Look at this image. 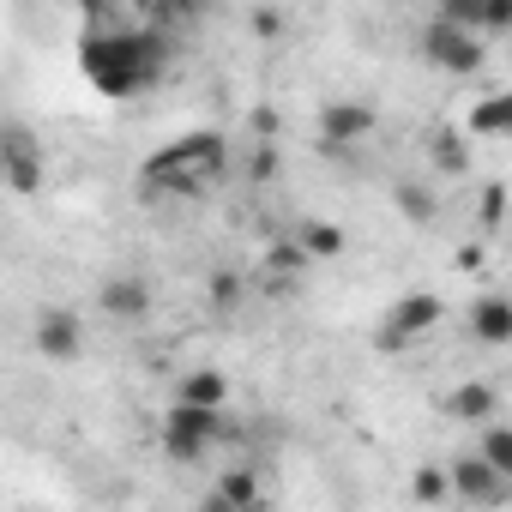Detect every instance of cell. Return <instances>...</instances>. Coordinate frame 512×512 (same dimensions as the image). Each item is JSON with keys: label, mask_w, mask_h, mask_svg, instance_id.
Segmentation results:
<instances>
[{"label": "cell", "mask_w": 512, "mask_h": 512, "mask_svg": "<svg viewBox=\"0 0 512 512\" xmlns=\"http://www.w3.org/2000/svg\"><path fill=\"white\" fill-rule=\"evenodd\" d=\"M428 151L440 157V169H446V175H464V169H470V151H464V133H452V127H440V133H428Z\"/></svg>", "instance_id": "cell-17"}, {"label": "cell", "mask_w": 512, "mask_h": 512, "mask_svg": "<svg viewBox=\"0 0 512 512\" xmlns=\"http://www.w3.org/2000/svg\"><path fill=\"white\" fill-rule=\"evenodd\" d=\"M398 199H404V211H410V217H428V199H422V187H398Z\"/></svg>", "instance_id": "cell-22"}, {"label": "cell", "mask_w": 512, "mask_h": 512, "mask_svg": "<svg viewBox=\"0 0 512 512\" xmlns=\"http://www.w3.org/2000/svg\"><path fill=\"white\" fill-rule=\"evenodd\" d=\"M422 55L440 67V73H476L482 67V37H470L464 25H452L446 13L422 31Z\"/></svg>", "instance_id": "cell-5"}, {"label": "cell", "mask_w": 512, "mask_h": 512, "mask_svg": "<svg viewBox=\"0 0 512 512\" xmlns=\"http://www.w3.org/2000/svg\"><path fill=\"white\" fill-rule=\"evenodd\" d=\"M470 133L476 139H506L512 133V91H494L470 109Z\"/></svg>", "instance_id": "cell-12"}, {"label": "cell", "mask_w": 512, "mask_h": 512, "mask_svg": "<svg viewBox=\"0 0 512 512\" xmlns=\"http://www.w3.org/2000/svg\"><path fill=\"white\" fill-rule=\"evenodd\" d=\"M199 512H247V506H235V500H223V494H217V488H211V494H205V500H199Z\"/></svg>", "instance_id": "cell-23"}, {"label": "cell", "mask_w": 512, "mask_h": 512, "mask_svg": "<svg viewBox=\"0 0 512 512\" xmlns=\"http://www.w3.org/2000/svg\"><path fill=\"white\" fill-rule=\"evenodd\" d=\"M296 247L308 253V260H338V253H344V229L314 217V223H302V229H296Z\"/></svg>", "instance_id": "cell-14"}, {"label": "cell", "mask_w": 512, "mask_h": 512, "mask_svg": "<svg viewBox=\"0 0 512 512\" xmlns=\"http://www.w3.org/2000/svg\"><path fill=\"white\" fill-rule=\"evenodd\" d=\"M247 512H272V506H266V500H260V506H247Z\"/></svg>", "instance_id": "cell-24"}, {"label": "cell", "mask_w": 512, "mask_h": 512, "mask_svg": "<svg viewBox=\"0 0 512 512\" xmlns=\"http://www.w3.org/2000/svg\"><path fill=\"white\" fill-rule=\"evenodd\" d=\"M482 458L512 482V428H506V422H488V428H482Z\"/></svg>", "instance_id": "cell-18"}, {"label": "cell", "mask_w": 512, "mask_h": 512, "mask_svg": "<svg viewBox=\"0 0 512 512\" xmlns=\"http://www.w3.org/2000/svg\"><path fill=\"white\" fill-rule=\"evenodd\" d=\"M229 398V386H223V374L217 368H193L187 380H181V404H199V410H217Z\"/></svg>", "instance_id": "cell-15"}, {"label": "cell", "mask_w": 512, "mask_h": 512, "mask_svg": "<svg viewBox=\"0 0 512 512\" xmlns=\"http://www.w3.org/2000/svg\"><path fill=\"white\" fill-rule=\"evenodd\" d=\"M0 163H7V187H13V193H37L43 163H37V145H31V133H25L19 121L0 127Z\"/></svg>", "instance_id": "cell-6"}, {"label": "cell", "mask_w": 512, "mask_h": 512, "mask_svg": "<svg viewBox=\"0 0 512 512\" xmlns=\"http://www.w3.org/2000/svg\"><path fill=\"white\" fill-rule=\"evenodd\" d=\"M37 350L43 356H79V320L73 314H43L37 320Z\"/></svg>", "instance_id": "cell-13"}, {"label": "cell", "mask_w": 512, "mask_h": 512, "mask_svg": "<svg viewBox=\"0 0 512 512\" xmlns=\"http://www.w3.org/2000/svg\"><path fill=\"white\" fill-rule=\"evenodd\" d=\"M410 494H416L422 506H428V500H446V494H452V470H440V464H416Z\"/></svg>", "instance_id": "cell-19"}, {"label": "cell", "mask_w": 512, "mask_h": 512, "mask_svg": "<svg viewBox=\"0 0 512 512\" xmlns=\"http://www.w3.org/2000/svg\"><path fill=\"white\" fill-rule=\"evenodd\" d=\"M452 25H464L470 37H488V31H512V0H452L446 7Z\"/></svg>", "instance_id": "cell-7"}, {"label": "cell", "mask_w": 512, "mask_h": 512, "mask_svg": "<svg viewBox=\"0 0 512 512\" xmlns=\"http://www.w3.org/2000/svg\"><path fill=\"white\" fill-rule=\"evenodd\" d=\"M97 31L79 37V73L103 97H133L163 79L169 67V37L157 25H115L109 13H91Z\"/></svg>", "instance_id": "cell-1"}, {"label": "cell", "mask_w": 512, "mask_h": 512, "mask_svg": "<svg viewBox=\"0 0 512 512\" xmlns=\"http://www.w3.org/2000/svg\"><path fill=\"white\" fill-rule=\"evenodd\" d=\"M97 302H103V314H115V320H145V314H151V290H145L139 278H109V284L97 290Z\"/></svg>", "instance_id": "cell-11"}, {"label": "cell", "mask_w": 512, "mask_h": 512, "mask_svg": "<svg viewBox=\"0 0 512 512\" xmlns=\"http://www.w3.org/2000/svg\"><path fill=\"white\" fill-rule=\"evenodd\" d=\"M440 296L434 290H404L392 308H386V320H380V350H404V344H416V338H428L434 326H440Z\"/></svg>", "instance_id": "cell-4"}, {"label": "cell", "mask_w": 512, "mask_h": 512, "mask_svg": "<svg viewBox=\"0 0 512 512\" xmlns=\"http://www.w3.org/2000/svg\"><path fill=\"white\" fill-rule=\"evenodd\" d=\"M217 434H223L217 410H199V404H181V398H175V404H169V416H163V452H169L175 464L205 458Z\"/></svg>", "instance_id": "cell-3"}, {"label": "cell", "mask_w": 512, "mask_h": 512, "mask_svg": "<svg viewBox=\"0 0 512 512\" xmlns=\"http://www.w3.org/2000/svg\"><path fill=\"white\" fill-rule=\"evenodd\" d=\"M223 163H229L223 133H181V139H169L163 151L145 157L139 181L157 187V193H199V187H211L223 175Z\"/></svg>", "instance_id": "cell-2"}, {"label": "cell", "mask_w": 512, "mask_h": 512, "mask_svg": "<svg viewBox=\"0 0 512 512\" xmlns=\"http://www.w3.org/2000/svg\"><path fill=\"white\" fill-rule=\"evenodd\" d=\"M470 338L476 344H512V302L506 296H476L470 302Z\"/></svg>", "instance_id": "cell-10"}, {"label": "cell", "mask_w": 512, "mask_h": 512, "mask_svg": "<svg viewBox=\"0 0 512 512\" xmlns=\"http://www.w3.org/2000/svg\"><path fill=\"white\" fill-rule=\"evenodd\" d=\"M211 302H217V308H229V302H235V278H229V272H217V278H211Z\"/></svg>", "instance_id": "cell-21"}, {"label": "cell", "mask_w": 512, "mask_h": 512, "mask_svg": "<svg viewBox=\"0 0 512 512\" xmlns=\"http://www.w3.org/2000/svg\"><path fill=\"white\" fill-rule=\"evenodd\" d=\"M500 482H506V476H500L482 452H464V458L452 464V494H458V500H494Z\"/></svg>", "instance_id": "cell-8"}, {"label": "cell", "mask_w": 512, "mask_h": 512, "mask_svg": "<svg viewBox=\"0 0 512 512\" xmlns=\"http://www.w3.org/2000/svg\"><path fill=\"white\" fill-rule=\"evenodd\" d=\"M446 410H452L458 422H488V416H494V392H488L482 380H470V386H458V392L446 398Z\"/></svg>", "instance_id": "cell-16"}, {"label": "cell", "mask_w": 512, "mask_h": 512, "mask_svg": "<svg viewBox=\"0 0 512 512\" xmlns=\"http://www.w3.org/2000/svg\"><path fill=\"white\" fill-rule=\"evenodd\" d=\"M368 127H374V109H362V103H326L320 109V139L326 145H356Z\"/></svg>", "instance_id": "cell-9"}, {"label": "cell", "mask_w": 512, "mask_h": 512, "mask_svg": "<svg viewBox=\"0 0 512 512\" xmlns=\"http://www.w3.org/2000/svg\"><path fill=\"white\" fill-rule=\"evenodd\" d=\"M217 494H223V500H235V506H260V482H253L247 470H229V476H217Z\"/></svg>", "instance_id": "cell-20"}]
</instances>
